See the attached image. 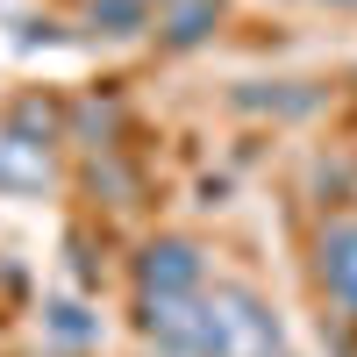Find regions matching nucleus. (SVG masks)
I'll use <instances>...</instances> for the list:
<instances>
[{"mask_svg":"<svg viewBox=\"0 0 357 357\" xmlns=\"http://www.w3.org/2000/svg\"><path fill=\"white\" fill-rule=\"evenodd\" d=\"M215 15H222V0H172L165 36H172V43H200L207 29H215Z\"/></svg>","mask_w":357,"mask_h":357,"instance_id":"obj_3","label":"nucleus"},{"mask_svg":"<svg viewBox=\"0 0 357 357\" xmlns=\"http://www.w3.org/2000/svg\"><path fill=\"white\" fill-rule=\"evenodd\" d=\"M93 22L107 36H136L143 29V0H93Z\"/></svg>","mask_w":357,"mask_h":357,"instance_id":"obj_4","label":"nucleus"},{"mask_svg":"<svg viewBox=\"0 0 357 357\" xmlns=\"http://www.w3.org/2000/svg\"><path fill=\"white\" fill-rule=\"evenodd\" d=\"M136 279H143V301H186V293L200 286V250L193 243H151L136 264Z\"/></svg>","mask_w":357,"mask_h":357,"instance_id":"obj_1","label":"nucleus"},{"mask_svg":"<svg viewBox=\"0 0 357 357\" xmlns=\"http://www.w3.org/2000/svg\"><path fill=\"white\" fill-rule=\"evenodd\" d=\"M321 279H329V293L343 307H357V222L321 236Z\"/></svg>","mask_w":357,"mask_h":357,"instance_id":"obj_2","label":"nucleus"}]
</instances>
